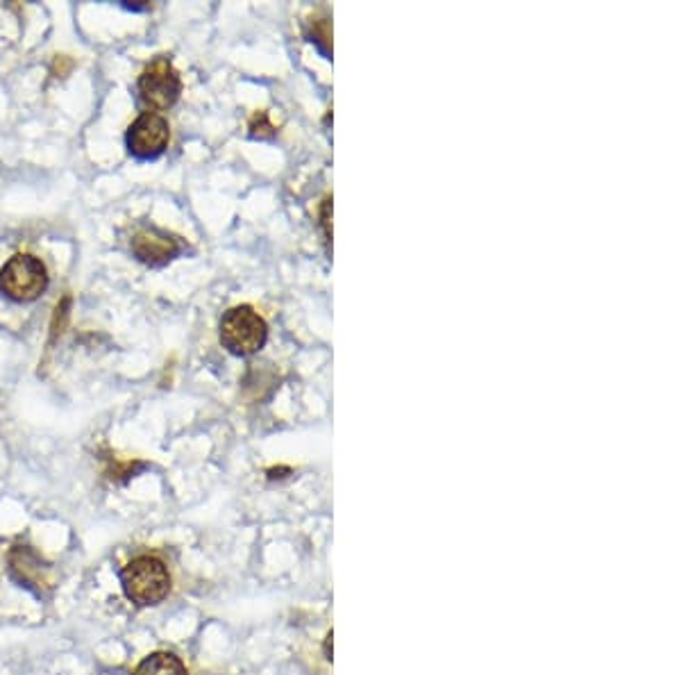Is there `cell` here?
Segmentation results:
<instances>
[{"label":"cell","instance_id":"cell-9","mask_svg":"<svg viewBox=\"0 0 681 675\" xmlns=\"http://www.w3.org/2000/svg\"><path fill=\"white\" fill-rule=\"evenodd\" d=\"M312 41H316L325 53L332 50V32H330V18L321 16V18H312Z\"/></svg>","mask_w":681,"mask_h":675},{"label":"cell","instance_id":"cell-4","mask_svg":"<svg viewBox=\"0 0 681 675\" xmlns=\"http://www.w3.org/2000/svg\"><path fill=\"white\" fill-rule=\"evenodd\" d=\"M182 94V80L175 71L173 62L164 55L152 59L139 76V96L146 105L155 109H169L178 103Z\"/></svg>","mask_w":681,"mask_h":675},{"label":"cell","instance_id":"cell-1","mask_svg":"<svg viewBox=\"0 0 681 675\" xmlns=\"http://www.w3.org/2000/svg\"><path fill=\"white\" fill-rule=\"evenodd\" d=\"M120 587L128 600L139 608L160 605L170 591V573L161 559L141 555L128 562L120 571Z\"/></svg>","mask_w":681,"mask_h":675},{"label":"cell","instance_id":"cell-2","mask_svg":"<svg viewBox=\"0 0 681 675\" xmlns=\"http://www.w3.org/2000/svg\"><path fill=\"white\" fill-rule=\"evenodd\" d=\"M268 339V326L250 305H236L221 318V344L232 355H254Z\"/></svg>","mask_w":681,"mask_h":675},{"label":"cell","instance_id":"cell-7","mask_svg":"<svg viewBox=\"0 0 681 675\" xmlns=\"http://www.w3.org/2000/svg\"><path fill=\"white\" fill-rule=\"evenodd\" d=\"M178 237L157 228H143L132 237V253L148 266H164L180 255Z\"/></svg>","mask_w":681,"mask_h":675},{"label":"cell","instance_id":"cell-8","mask_svg":"<svg viewBox=\"0 0 681 675\" xmlns=\"http://www.w3.org/2000/svg\"><path fill=\"white\" fill-rule=\"evenodd\" d=\"M132 675H189V671L178 655L160 650L143 658Z\"/></svg>","mask_w":681,"mask_h":675},{"label":"cell","instance_id":"cell-6","mask_svg":"<svg viewBox=\"0 0 681 675\" xmlns=\"http://www.w3.org/2000/svg\"><path fill=\"white\" fill-rule=\"evenodd\" d=\"M170 141V128L164 117L155 112H146L129 126L128 148L134 157L150 160L161 155Z\"/></svg>","mask_w":681,"mask_h":675},{"label":"cell","instance_id":"cell-3","mask_svg":"<svg viewBox=\"0 0 681 675\" xmlns=\"http://www.w3.org/2000/svg\"><path fill=\"white\" fill-rule=\"evenodd\" d=\"M48 289V273L35 255H14L0 269V291L16 303H30Z\"/></svg>","mask_w":681,"mask_h":675},{"label":"cell","instance_id":"cell-10","mask_svg":"<svg viewBox=\"0 0 681 675\" xmlns=\"http://www.w3.org/2000/svg\"><path fill=\"white\" fill-rule=\"evenodd\" d=\"M250 132H253V137H273L275 135V126L268 121L266 112H257L253 117V121H250Z\"/></svg>","mask_w":681,"mask_h":675},{"label":"cell","instance_id":"cell-5","mask_svg":"<svg viewBox=\"0 0 681 675\" xmlns=\"http://www.w3.org/2000/svg\"><path fill=\"white\" fill-rule=\"evenodd\" d=\"M9 576L18 587H26L32 594L46 596L55 587V571L35 548L16 544L7 555Z\"/></svg>","mask_w":681,"mask_h":675}]
</instances>
